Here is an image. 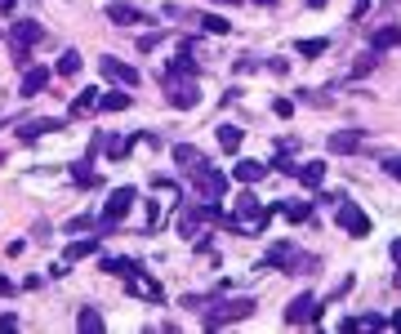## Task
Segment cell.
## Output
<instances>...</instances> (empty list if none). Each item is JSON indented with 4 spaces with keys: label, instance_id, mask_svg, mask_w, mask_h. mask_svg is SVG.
I'll return each instance as SVG.
<instances>
[{
    "label": "cell",
    "instance_id": "9c48e42d",
    "mask_svg": "<svg viewBox=\"0 0 401 334\" xmlns=\"http://www.w3.org/2000/svg\"><path fill=\"white\" fill-rule=\"evenodd\" d=\"M45 85H49V72H45V67H23V85H18V94H23V98L41 94Z\"/></svg>",
    "mask_w": 401,
    "mask_h": 334
},
{
    "label": "cell",
    "instance_id": "ba28073f",
    "mask_svg": "<svg viewBox=\"0 0 401 334\" xmlns=\"http://www.w3.org/2000/svg\"><path fill=\"white\" fill-rule=\"evenodd\" d=\"M9 41H14V45H23V49H31L36 41H45V27H41V23H31V18H18V23L9 27Z\"/></svg>",
    "mask_w": 401,
    "mask_h": 334
},
{
    "label": "cell",
    "instance_id": "7a4b0ae2",
    "mask_svg": "<svg viewBox=\"0 0 401 334\" xmlns=\"http://www.w3.org/2000/svg\"><path fill=\"white\" fill-rule=\"evenodd\" d=\"M250 312H255V298H228V303H219V308H205V325L219 330L228 321H245Z\"/></svg>",
    "mask_w": 401,
    "mask_h": 334
},
{
    "label": "cell",
    "instance_id": "e0dca14e",
    "mask_svg": "<svg viewBox=\"0 0 401 334\" xmlns=\"http://www.w3.org/2000/svg\"><path fill=\"white\" fill-rule=\"evenodd\" d=\"M232 174H237L241 183H259V178L267 174V165H263V161H237V170H232Z\"/></svg>",
    "mask_w": 401,
    "mask_h": 334
},
{
    "label": "cell",
    "instance_id": "603a6c76",
    "mask_svg": "<svg viewBox=\"0 0 401 334\" xmlns=\"http://www.w3.org/2000/svg\"><path fill=\"white\" fill-rule=\"evenodd\" d=\"M90 112H98V90L76 94V103H72V116H90Z\"/></svg>",
    "mask_w": 401,
    "mask_h": 334
},
{
    "label": "cell",
    "instance_id": "5bb4252c",
    "mask_svg": "<svg viewBox=\"0 0 401 334\" xmlns=\"http://www.w3.org/2000/svg\"><path fill=\"white\" fill-rule=\"evenodd\" d=\"M76 330H80V334H98V330H103V312H98V308H80Z\"/></svg>",
    "mask_w": 401,
    "mask_h": 334
},
{
    "label": "cell",
    "instance_id": "60d3db41",
    "mask_svg": "<svg viewBox=\"0 0 401 334\" xmlns=\"http://www.w3.org/2000/svg\"><path fill=\"white\" fill-rule=\"evenodd\" d=\"M219 5H241V0H219Z\"/></svg>",
    "mask_w": 401,
    "mask_h": 334
},
{
    "label": "cell",
    "instance_id": "ac0fdd59",
    "mask_svg": "<svg viewBox=\"0 0 401 334\" xmlns=\"http://www.w3.org/2000/svg\"><path fill=\"white\" fill-rule=\"evenodd\" d=\"M103 272H112V276H134V272H143V267L139 263H134V259H103Z\"/></svg>",
    "mask_w": 401,
    "mask_h": 334
},
{
    "label": "cell",
    "instance_id": "484cf974",
    "mask_svg": "<svg viewBox=\"0 0 401 334\" xmlns=\"http://www.w3.org/2000/svg\"><path fill=\"white\" fill-rule=\"evenodd\" d=\"M339 330H383V316H348Z\"/></svg>",
    "mask_w": 401,
    "mask_h": 334
},
{
    "label": "cell",
    "instance_id": "1f68e13d",
    "mask_svg": "<svg viewBox=\"0 0 401 334\" xmlns=\"http://www.w3.org/2000/svg\"><path fill=\"white\" fill-rule=\"evenodd\" d=\"M286 219H290V223H304V219H312V210H308V205H290Z\"/></svg>",
    "mask_w": 401,
    "mask_h": 334
},
{
    "label": "cell",
    "instance_id": "83f0119b",
    "mask_svg": "<svg viewBox=\"0 0 401 334\" xmlns=\"http://www.w3.org/2000/svg\"><path fill=\"white\" fill-rule=\"evenodd\" d=\"M103 152H107V156H112V161H121V156H125V152H129V143H125V139H121V134H112V139H103Z\"/></svg>",
    "mask_w": 401,
    "mask_h": 334
},
{
    "label": "cell",
    "instance_id": "b9f144b4",
    "mask_svg": "<svg viewBox=\"0 0 401 334\" xmlns=\"http://www.w3.org/2000/svg\"><path fill=\"white\" fill-rule=\"evenodd\" d=\"M255 5H277V0H255Z\"/></svg>",
    "mask_w": 401,
    "mask_h": 334
},
{
    "label": "cell",
    "instance_id": "7c38bea8",
    "mask_svg": "<svg viewBox=\"0 0 401 334\" xmlns=\"http://www.w3.org/2000/svg\"><path fill=\"white\" fill-rule=\"evenodd\" d=\"M107 18L116 27H134V23H143V14L134 9V5H125V0H116V5H107Z\"/></svg>",
    "mask_w": 401,
    "mask_h": 334
},
{
    "label": "cell",
    "instance_id": "8fae6325",
    "mask_svg": "<svg viewBox=\"0 0 401 334\" xmlns=\"http://www.w3.org/2000/svg\"><path fill=\"white\" fill-rule=\"evenodd\" d=\"M54 129H63V121H27V125H18V139L36 143V139H45V134H54Z\"/></svg>",
    "mask_w": 401,
    "mask_h": 334
},
{
    "label": "cell",
    "instance_id": "9a60e30c",
    "mask_svg": "<svg viewBox=\"0 0 401 334\" xmlns=\"http://www.w3.org/2000/svg\"><path fill=\"white\" fill-rule=\"evenodd\" d=\"M361 147V139L353 129H343V134H330V152H339V156H348V152H357Z\"/></svg>",
    "mask_w": 401,
    "mask_h": 334
},
{
    "label": "cell",
    "instance_id": "836d02e7",
    "mask_svg": "<svg viewBox=\"0 0 401 334\" xmlns=\"http://www.w3.org/2000/svg\"><path fill=\"white\" fill-rule=\"evenodd\" d=\"M383 170H388V174L401 183V156H388V161H383Z\"/></svg>",
    "mask_w": 401,
    "mask_h": 334
},
{
    "label": "cell",
    "instance_id": "277c9868",
    "mask_svg": "<svg viewBox=\"0 0 401 334\" xmlns=\"http://www.w3.org/2000/svg\"><path fill=\"white\" fill-rule=\"evenodd\" d=\"M192 178H196V196H205V200H219L228 192V178L219 170H210V165H196Z\"/></svg>",
    "mask_w": 401,
    "mask_h": 334
},
{
    "label": "cell",
    "instance_id": "44dd1931",
    "mask_svg": "<svg viewBox=\"0 0 401 334\" xmlns=\"http://www.w3.org/2000/svg\"><path fill=\"white\" fill-rule=\"evenodd\" d=\"M129 290H134V294H143V298H161V286H156V281H147L143 272H134V276H129Z\"/></svg>",
    "mask_w": 401,
    "mask_h": 334
},
{
    "label": "cell",
    "instance_id": "f35d334b",
    "mask_svg": "<svg viewBox=\"0 0 401 334\" xmlns=\"http://www.w3.org/2000/svg\"><path fill=\"white\" fill-rule=\"evenodd\" d=\"M392 259H397V263H401V237H397V241H392Z\"/></svg>",
    "mask_w": 401,
    "mask_h": 334
},
{
    "label": "cell",
    "instance_id": "8992f818",
    "mask_svg": "<svg viewBox=\"0 0 401 334\" xmlns=\"http://www.w3.org/2000/svg\"><path fill=\"white\" fill-rule=\"evenodd\" d=\"M316 316H321V303H316L312 294H299L294 303L286 308V321H290V325H304V321H316Z\"/></svg>",
    "mask_w": 401,
    "mask_h": 334
},
{
    "label": "cell",
    "instance_id": "d4e9b609",
    "mask_svg": "<svg viewBox=\"0 0 401 334\" xmlns=\"http://www.w3.org/2000/svg\"><path fill=\"white\" fill-rule=\"evenodd\" d=\"M94 249H98V237H94V241H72V245H67V263H76V259H90Z\"/></svg>",
    "mask_w": 401,
    "mask_h": 334
},
{
    "label": "cell",
    "instance_id": "4316f807",
    "mask_svg": "<svg viewBox=\"0 0 401 334\" xmlns=\"http://www.w3.org/2000/svg\"><path fill=\"white\" fill-rule=\"evenodd\" d=\"M80 72V54L76 49H63V58H58V76H76Z\"/></svg>",
    "mask_w": 401,
    "mask_h": 334
},
{
    "label": "cell",
    "instance_id": "f1b7e54d",
    "mask_svg": "<svg viewBox=\"0 0 401 334\" xmlns=\"http://www.w3.org/2000/svg\"><path fill=\"white\" fill-rule=\"evenodd\" d=\"M72 178H76V188H94L98 174L90 170V165H72Z\"/></svg>",
    "mask_w": 401,
    "mask_h": 334
},
{
    "label": "cell",
    "instance_id": "7402d4cb",
    "mask_svg": "<svg viewBox=\"0 0 401 334\" xmlns=\"http://www.w3.org/2000/svg\"><path fill=\"white\" fill-rule=\"evenodd\" d=\"M174 161H178V165H188V170H196V165H205V156H200L192 143H178V147H174Z\"/></svg>",
    "mask_w": 401,
    "mask_h": 334
},
{
    "label": "cell",
    "instance_id": "52a82bcc",
    "mask_svg": "<svg viewBox=\"0 0 401 334\" xmlns=\"http://www.w3.org/2000/svg\"><path fill=\"white\" fill-rule=\"evenodd\" d=\"M134 200H139V196H134V188H116V192L107 196V205H103V214H107V219H116V223H121L125 214L134 210Z\"/></svg>",
    "mask_w": 401,
    "mask_h": 334
},
{
    "label": "cell",
    "instance_id": "8d00e7d4",
    "mask_svg": "<svg viewBox=\"0 0 401 334\" xmlns=\"http://www.w3.org/2000/svg\"><path fill=\"white\" fill-rule=\"evenodd\" d=\"M14 325H18V316H14V312H0V330H14Z\"/></svg>",
    "mask_w": 401,
    "mask_h": 334
},
{
    "label": "cell",
    "instance_id": "74e56055",
    "mask_svg": "<svg viewBox=\"0 0 401 334\" xmlns=\"http://www.w3.org/2000/svg\"><path fill=\"white\" fill-rule=\"evenodd\" d=\"M0 294H14V281H5V276H0Z\"/></svg>",
    "mask_w": 401,
    "mask_h": 334
},
{
    "label": "cell",
    "instance_id": "cb8c5ba5",
    "mask_svg": "<svg viewBox=\"0 0 401 334\" xmlns=\"http://www.w3.org/2000/svg\"><path fill=\"white\" fill-rule=\"evenodd\" d=\"M370 45H375V49H392V45H401V31H397V27H379L375 36H370Z\"/></svg>",
    "mask_w": 401,
    "mask_h": 334
},
{
    "label": "cell",
    "instance_id": "f546056e",
    "mask_svg": "<svg viewBox=\"0 0 401 334\" xmlns=\"http://www.w3.org/2000/svg\"><path fill=\"white\" fill-rule=\"evenodd\" d=\"M200 27H205V31H214V36H228V23L219 18V14H200Z\"/></svg>",
    "mask_w": 401,
    "mask_h": 334
},
{
    "label": "cell",
    "instance_id": "d6a6232c",
    "mask_svg": "<svg viewBox=\"0 0 401 334\" xmlns=\"http://www.w3.org/2000/svg\"><path fill=\"white\" fill-rule=\"evenodd\" d=\"M272 112H277V116H281V121H286V116H290V112H294V103H290V98H277V103H272Z\"/></svg>",
    "mask_w": 401,
    "mask_h": 334
},
{
    "label": "cell",
    "instance_id": "6da1fadb",
    "mask_svg": "<svg viewBox=\"0 0 401 334\" xmlns=\"http://www.w3.org/2000/svg\"><path fill=\"white\" fill-rule=\"evenodd\" d=\"M161 90H165V98H170L178 112H192V107L200 103V90L192 85L188 76H170V72H161Z\"/></svg>",
    "mask_w": 401,
    "mask_h": 334
},
{
    "label": "cell",
    "instance_id": "2e32d148",
    "mask_svg": "<svg viewBox=\"0 0 401 334\" xmlns=\"http://www.w3.org/2000/svg\"><path fill=\"white\" fill-rule=\"evenodd\" d=\"M98 107H103V112H125V107H129V90H107V94H98Z\"/></svg>",
    "mask_w": 401,
    "mask_h": 334
},
{
    "label": "cell",
    "instance_id": "ab89813d",
    "mask_svg": "<svg viewBox=\"0 0 401 334\" xmlns=\"http://www.w3.org/2000/svg\"><path fill=\"white\" fill-rule=\"evenodd\" d=\"M392 325H397V330H401V312H397V316H392Z\"/></svg>",
    "mask_w": 401,
    "mask_h": 334
},
{
    "label": "cell",
    "instance_id": "30bf717a",
    "mask_svg": "<svg viewBox=\"0 0 401 334\" xmlns=\"http://www.w3.org/2000/svg\"><path fill=\"white\" fill-rule=\"evenodd\" d=\"M272 263L286 267V272H299V263H304V259H299V249H294L290 241H277V245H272Z\"/></svg>",
    "mask_w": 401,
    "mask_h": 334
},
{
    "label": "cell",
    "instance_id": "e575fe53",
    "mask_svg": "<svg viewBox=\"0 0 401 334\" xmlns=\"http://www.w3.org/2000/svg\"><path fill=\"white\" fill-rule=\"evenodd\" d=\"M370 67H375V58H370V54H361V58H357V76H365Z\"/></svg>",
    "mask_w": 401,
    "mask_h": 334
},
{
    "label": "cell",
    "instance_id": "4dcf8cb0",
    "mask_svg": "<svg viewBox=\"0 0 401 334\" xmlns=\"http://www.w3.org/2000/svg\"><path fill=\"white\" fill-rule=\"evenodd\" d=\"M299 54H304V58H316V54H326V41H299Z\"/></svg>",
    "mask_w": 401,
    "mask_h": 334
},
{
    "label": "cell",
    "instance_id": "d6986e66",
    "mask_svg": "<svg viewBox=\"0 0 401 334\" xmlns=\"http://www.w3.org/2000/svg\"><path fill=\"white\" fill-rule=\"evenodd\" d=\"M299 178H304L308 183V188H321V178H326V165L321 161H308V165H299V170H294Z\"/></svg>",
    "mask_w": 401,
    "mask_h": 334
},
{
    "label": "cell",
    "instance_id": "ffe728a7",
    "mask_svg": "<svg viewBox=\"0 0 401 334\" xmlns=\"http://www.w3.org/2000/svg\"><path fill=\"white\" fill-rule=\"evenodd\" d=\"M241 139H245V129H237V125H219V147H223V152H237Z\"/></svg>",
    "mask_w": 401,
    "mask_h": 334
},
{
    "label": "cell",
    "instance_id": "5b68a950",
    "mask_svg": "<svg viewBox=\"0 0 401 334\" xmlns=\"http://www.w3.org/2000/svg\"><path fill=\"white\" fill-rule=\"evenodd\" d=\"M98 67H103V76L107 80H116V85H125V90H134V85H139V67H129V63H121V58H103V63H98Z\"/></svg>",
    "mask_w": 401,
    "mask_h": 334
},
{
    "label": "cell",
    "instance_id": "d590c367",
    "mask_svg": "<svg viewBox=\"0 0 401 334\" xmlns=\"http://www.w3.org/2000/svg\"><path fill=\"white\" fill-rule=\"evenodd\" d=\"M85 227H94V219H72L67 223V232H85Z\"/></svg>",
    "mask_w": 401,
    "mask_h": 334
},
{
    "label": "cell",
    "instance_id": "3957f363",
    "mask_svg": "<svg viewBox=\"0 0 401 334\" xmlns=\"http://www.w3.org/2000/svg\"><path fill=\"white\" fill-rule=\"evenodd\" d=\"M339 227L348 232V237H370V219L357 210V200L339 196Z\"/></svg>",
    "mask_w": 401,
    "mask_h": 334
},
{
    "label": "cell",
    "instance_id": "4fadbf2b",
    "mask_svg": "<svg viewBox=\"0 0 401 334\" xmlns=\"http://www.w3.org/2000/svg\"><path fill=\"white\" fill-rule=\"evenodd\" d=\"M165 72H170V76H188V80H196V76H200V63L188 54V49H183L174 63H165Z\"/></svg>",
    "mask_w": 401,
    "mask_h": 334
}]
</instances>
